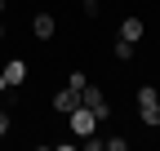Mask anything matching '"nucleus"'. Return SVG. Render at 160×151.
<instances>
[{
  "label": "nucleus",
  "mask_w": 160,
  "mask_h": 151,
  "mask_svg": "<svg viewBox=\"0 0 160 151\" xmlns=\"http://www.w3.org/2000/svg\"><path fill=\"white\" fill-rule=\"evenodd\" d=\"M80 107H89L98 120H107V116H111V102H107V93L98 89V85H85V89H80Z\"/></svg>",
  "instance_id": "1"
},
{
  "label": "nucleus",
  "mask_w": 160,
  "mask_h": 151,
  "mask_svg": "<svg viewBox=\"0 0 160 151\" xmlns=\"http://www.w3.org/2000/svg\"><path fill=\"white\" fill-rule=\"evenodd\" d=\"M9 129H13V116H9L5 107H0V138H9Z\"/></svg>",
  "instance_id": "10"
},
{
  "label": "nucleus",
  "mask_w": 160,
  "mask_h": 151,
  "mask_svg": "<svg viewBox=\"0 0 160 151\" xmlns=\"http://www.w3.org/2000/svg\"><path fill=\"white\" fill-rule=\"evenodd\" d=\"M0 40H5V18H0Z\"/></svg>",
  "instance_id": "14"
},
{
  "label": "nucleus",
  "mask_w": 160,
  "mask_h": 151,
  "mask_svg": "<svg viewBox=\"0 0 160 151\" xmlns=\"http://www.w3.org/2000/svg\"><path fill=\"white\" fill-rule=\"evenodd\" d=\"M85 85H89V80H85V71H71V76H67V89H76V93H80Z\"/></svg>",
  "instance_id": "9"
},
{
  "label": "nucleus",
  "mask_w": 160,
  "mask_h": 151,
  "mask_svg": "<svg viewBox=\"0 0 160 151\" xmlns=\"http://www.w3.org/2000/svg\"><path fill=\"white\" fill-rule=\"evenodd\" d=\"M67 124H71V134H76V138H85V134H98V116H93L89 107H76L71 116H67Z\"/></svg>",
  "instance_id": "2"
},
{
  "label": "nucleus",
  "mask_w": 160,
  "mask_h": 151,
  "mask_svg": "<svg viewBox=\"0 0 160 151\" xmlns=\"http://www.w3.org/2000/svg\"><path fill=\"white\" fill-rule=\"evenodd\" d=\"M22 80H27V62L22 58H9L5 67H0V93H5V89H18Z\"/></svg>",
  "instance_id": "3"
},
{
  "label": "nucleus",
  "mask_w": 160,
  "mask_h": 151,
  "mask_svg": "<svg viewBox=\"0 0 160 151\" xmlns=\"http://www.w3.org/2000/svg\"><path fill=\"white\" fill-rule=\"evenodd\" d=\"M102 147H111V151H125V147H129V138H102Z\"/></svg>",
  "instance_id": "13"
},
{
  "label": "nucleus",
  "mask_w": 160,
  "mask_h": 151,
  "mask_svg": "<svg viewBox=\"0 0 160 151\" xmlns=\"http://www.w3.org/2000/svg\"><path fill=\"white\" fill-rule=\"evenodd\" d=\"M76 107H80V93L76 89H58V98H53V111H58V116H71Z\"/></svg>",
  "instance_id": "5"
},
{
  "label": "nucleus",
  "mask_w": 160,
  "mask_h": 151,
  "mask_svg": "<svg viewBox=\"0 0 160 151\" xmlns=\"http://www.w3.org/2000/svg\"><path fill=\"white\" fill-rule=\"evenodd\" d=\"M0 18H5V0H0Z\"/></svg>",
  "instance_id": "15"
},
{
  "label": "nucleus",
  "mask_w": 160,
  "mask_h": 151,
  "mask_svg": "<svg viewBox=\"0 0 160 151\" xmlns=\"http://www.w3.org/2000/svg\"><path fill=\"white\" fill-rule=\"evenodd\" d=\"M138 116H142V124L160 129V98H156V102H138Z\"/></svg>",
  "instance_id": "7"
},
{
  "label": "nucleus",
  "mask_w": 160,
  "mask_h": 151,
  "mask_svg": "<svg viewBox=\"0 0 160 151\" xmlns=\"http://www.w3.org/2000/svg\"><path fill=\"white\" fill-rule=\"evenodd\" d=\"M142 18H125V22H120V40H129V45H138V40H142Z\"/></svg>",
  "instance_id": "6"
},
{
  "label": "nucleus",
  "mask_w": 160,
  "mask_h": 151,
  "mask_svg": "<svg viewBox=\"0 0 160 151\" xmlns=\"http://www.w3.org/2000/svg\"><path fill=\"white\" fill-rule=\"evenodd\" d=\"M53 31H58V18L53 13H36L31 18V36L36 40H53Z\"/></svg>",
  "instance_id": "4"
},
{
  "label": "nucleus",
  "mask_w": 160,
  "mask_h": 151,
  "mask_svg": "<svg viewBox=\"0 0 160 151\" xmlns=\"http://www.w3.org/2000/svg\"><path fill=\"white\" fill-rule=\"evenodd\" d=\"M80 9H85V18H98V13H102V5H98V0H80Z\"/></svg>",
  "instance_id": "11"
},
{
  "label": "nucleus",
  "mask_w": 160,
  "mask_h": 151,
  "mask_svg": "<svg viewBox=\"0 0 160 151\" xmlns=\"http://www.w3.org/2000/svg\"><path fill=\"white\" fill-rule=\"evenodd\" d=\"M111 53H116V62H129V58H133V45H129V40H116Z\"/></svg>",
  "instance_id": "8"
},
{
  "label": "nucleus",
  "mask_w": 160,
  "mask_h": 151,
  "mask_svg": "<svg viewBox=\"0 0 160 151\" xmlns=\"http://www.w3.org/2000/svg\"><path fill=\"white\" fill-rule=\"evenodd\" d=\"M156 98H160V93H156L151 85H142V89H138V102H156Z\"/></svg>",
  "instance_id": "12"
}]
</instances>
